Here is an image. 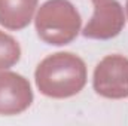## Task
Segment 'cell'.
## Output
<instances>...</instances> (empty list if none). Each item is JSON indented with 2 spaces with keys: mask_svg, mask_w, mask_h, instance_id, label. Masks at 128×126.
Returning <instances> with one entry per match:
<instances>
[{
  "mask_svg": "<svg viewBox=\"0 0 128 126\" xmlns=\"http://www.w3.org/2000/svg\"><path fill=\"white\" fill-rule=\"evenodd\" d=\"M32 102L33 92L26 77L12 71L0 73V114H20Z\"/></svg>",
  "mask_w": 128,
  "mask_h": 126,
  "instance_id": "obj_5",
  "label": "cell"
},
{
  "mask_svg": "<svg viewBox=\"0 0 128 126\" xmlns=\"http://www.w3.org/2000/svg\"><path fill=\"white\" fill-rule=\"evenodd\" d=\"M127 15H128V0H127Z\"/></svg>",
  "mask_w": 128,
  "mask_h": 126,
  "instance_id": "obj_8",
  "label": "cell"
},
{
  "mask_svg": "<svg viewBox=\"0 0 128 126\" xmlns=\"http://www.w3.org/2000/svg\"><path fill=\"white\" fill-rule=\"evenodd\" d=\"M94 89L98 95L110 99L128 96V58L109 55L94 70Z\"/></svg>",
  "mask_w": 128,
  "mask_h": 126,
  "instance_id": "obj_3",
  "label": "cell"
},
{
  "mask_svg": "<svg viewBox=\"0 0 128 126\" xmlns=\"http://www.w3.org/2000/svg\"><path fill=\"white\" fill-rule=\"evenodd\" d=\"M37 0H0V25L21 30L30 24Z\"/></svg>",
  "mask_w": 128,
  "mask_h": 126,
  "instance_id": "obj_6",
  "label": "cell"
},
{
  "mask_svg": "<svg viewBox=\"0 0 128 126\" xmlns=\"http://www.w3.org/2000/svg\"><path fill=\"white\" fill-rule=\"evenodd\" d=\"M80 15L68 0H48L36 15L39 37L55 46L70 43L80 31Z\"/></svg>",
  "mask_w": 128,
  "mask_h": 126,
  "instance_id": "obj_2",
  "label": "cell"
},
{
  "mask_svg": "<svg viewBox=\"0 0 128 126\" xmlns=\"http://www.w3.org/2000/svg\"><path fill=\"white\" fill-rule=\"evenodd\" d=\"M34 79L43 95L68 98L84 89L86 83V65L72 52H57L37 65Z\"/></svg>",
  "mask_w": 128,
  "mask_h": 126,
  "instance_id": "obj_1",
  "label": "cell"
},
{
  "mask_svg": "<svg viewBox=\"0 0 128 126\" xmlns=\"http://www.w3.org/2000/svg\"><path fill=\"white\" fill-rule=\"evenodd\" d=\"M94 15L84 28L88 39H112L118 36L124 27V10L116 0H91Z\"/></svg>",
  "mask_w": 128,
  "mask_h": 126,
  "instance_id": "obj_4",
  "label": "cell"
},
{
  "mask_svg": "<svg viewBox=\"0 0 128 126\" xmlns=\"http://www.w3.org/2000/svg\"><path fill=\"white\" fill-rule=\"evenodd\" d=\"M20 57L21 48L18 42L12 36L0 31V70L9 68L16 64L20 61Z\"/></svg>",
  "mask_w": 128,
  "mask_h": 126,
  "instance_id": "obj_7",
  "label": "cell"
}]
</instances>
